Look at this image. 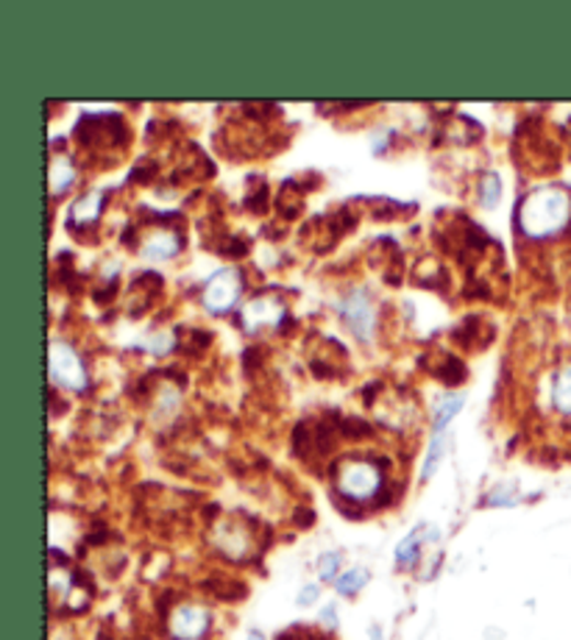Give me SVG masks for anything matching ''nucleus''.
Instances as JSON below:
<instances>
[{"mask_svg": "<svg viewBox=\"0 0 571 640\" xmlns=\"http://www.w3.org/2000/svg\"><path fill=\"white\" fill-rule=\"evenodd\" d=\"M571 223V198L560 187H541L529 192L527 201L518 212V226L527 237L547 239L552 234L563 232Z\"/></svg>", "mask_w": 571, "mask_h": 640, "instance_id": "nucleus-1", "label": "nucleus"}, {"mask_svg": "<svg viewBox=\"0 0 571 640\" xmlns=\"http://www.w3.org/2000/svg\"><path fill=\"white\" fill-rule=\"evenodd\" d=\"M379 485H382V471L373 462H349L337 473V491L346 498H351V502H366V498H371L379 491Z\"/></svg>", "mask_w": 571, "mask_h": 640, "instance_id": "nucleus-2", "label": "nucleus"}, {"mask_svg": "<svg viewBox=\"0 0 571 640\" xmlns=\"http://www.w3.org/2000/svg\"><path fill=\"white\" fill-rule=\"evenodd\" d=\"M48 368H51V379L70 390H85L87 384V371L85 362L76 351H72L67 343H51L48 351Z\"/></svg>", "mask_w": 571, "mask_h": 640, "instance_id": "nucleus-3", "label": "nucleus"}, {"mask_svg": "<svg viewBox=\"0 0 571 640\" xmlns=\"http://www.w3.org/2000/svg\"><path fill=\"white\" fill-rule=\"evenodd\" d=\"M240 299V276L235 270H217L204 288V306L210 312H226Z\"/></svg>", "mask_w": 571, "mask_h": 640, "instance_id": "nucleus-4", "label": "nucleus"}, {"mask_svg": "<svg viewBox=\"0 0 571 640\" xmlns=\"http://www.w3.org/2000/svg\"><path fill=\"white\" fill-rule=\"evenodd\" d=\"M168 629L176 640H201L206 635V629H210V613L193 605L176 607Z\"/></svg>", "mask_w": 571, "mask_h": 640, "instance_id": "nucleus-5", "label": "nucleus"}, {"mask_svg": "<svg viewBox=\"0 0 571 640\" xmlns=\"http://www.w3.org/2000/svg\"><path fill=\"white\" fill-rule=\"evenodd\" d=\"M282 315L284 310L279 301L257 299L246 306V312H243V326H246L248 332H257L262 329V326H277L279 321H282Z\"/></svg>", "mask_w": 571, "mask_h": 640, "instance_id": "nucleus-6", "label": "nucleus"}, {"mask_svg": "<svg viewBox=\"0 0 571 640\" xmlns=\"http://www.w3.org/2000/svg\"><path fill=\"white\" fill-rule=\"evenodd\" d=\"M343 312H346V317L351 321V326H355L357 335L362 337V340H368L371 337V329H373V315H371V306H368V301L362 299V295H351L349 304L343 306Z\"/></svg>", "mask_w": 571, "mask_h": 640, "instance_id": "nucleus-7", "label": "nucleus"}, {"mask_svg": "<svg viewBox=\"0 0 571 640\" xmlns=\"http://www.w3.org/2000/svg\"><path fill=\"white\" fill-rule=\"evenodd\" d=\"M552 404L560 415L571 418V366H563L552 384Z\"/></svg>", "mask_w": 571, "mask_h": 640, "instance_id": "nucleus-8", "label": "nucleus"}, {"mask_svg": "<svg viewBox=\"0 0 571 640\" xmlns=\"http://www.w3.org/2000/svg\"><path fill=\"white\" fill-rule=\"evenodd\" d=\"M176 251H179V237H176V234L159 232L157 237H150L148 243H145V257L157 259V262L176 257Z\"/></svg>", "mask_w": 571, "mask_h": 640, "instance_id": "nucleus-9", "label": "nucleus"}, {"mask_svg": "<svg viewBox=\"0 0 571 640\" xmlns=\"http://www.w3.org/2000/svg\"><path fill=\"white\" fill-rule=\"evenodd\" d=\"M101 201H103V198L98 195V192H92V195L81 198L79 204H72V210H70L72 223H90V221H96L98 212H101Z\"/></svg>", "mask_w": 571, "mask_h": 640, "instance_id": "nucleus-10", "label": "nucleus"}, {"mask_svg": "<svg viewBox=\"0 0 571 640\" xmlns=\"http://www.w3.org/2000/svg\"><path fill=\"white\" fill-rule=\"evenodd\" d=\"M422 532L424 529H415V532H410L407 538L402 540V543L396 546V563L399 565H413L415 560H418V546H422Z\"/></svg>", "mask_w": 571, "mask_h": 640, "instance_id": "nucleus-11", "label": "nucleus"}, {"mask_svg": "<svg viewBox=\"0 0 571 640\" xmlns=\"http://www.w3.org/2000/svg\"><path fill=\"white\" fill-rule=\"evenodd\" d=\"M460 409H463V395H449V398H444V404L438 407V415H435V435H444V429L451 424V418Z\"/></svg>", "mask_w": 571, "mask_h": 640, "instance_id": "nucleus-12", "label": "nucleus"}, {"mask_svg": "<svg viewBox=\"0 0 571 640\" xmlns=\"http://www.w3.org/2000/svg\"><path fill=\"white\" fill-rule=\"evenodd\" d=\"M366 582H368L366 569H351L349 574H343L340 580L335 582V587L340 596H355L357 591H362V587H366Z\"/></svg>", "mask_w": 571, "mask_h": 640, "instance_id": "nucleus-13", "label": "nucleus"}, {"mask_svg": "<svg viewBox=\"0 0 571 640\" xmlns=\"http://www.w3.org/2000/svg\"><path fill=\"white\" fill-rule=\"evenodd\" d=\"M444 435H435L433 443H429V451L427 457H424V468H422V476L429 479L435 473V468H438L440 457H444Z\"/></svg>", "mask_w": 571, "mask_h": 640, "instance_id": "nucleus-14", "label": "nucleus"}, {"mask_svg": "<svg viewBox=\"0 0 571 640\" xmlns=\"http://www.w3.org/2000/svg\"><path fill=\"white\" fill-rule=\"evenodd\" d=\"M500 198H502L500 176H496V173L485 176V181H482V204L496 206V204H500Z\"/></svg>", "mask_w": 571, "mask_h": 640, "instance_id": "nucleus-15", "label": "nucleus"}, {"mask_svg": "<svg viewBox=\"0 0 571 640\" xmlns=\"http://www.w3.org/2000/svg\"><path fill=\"white\" fill-rule=\"evenodd\" d=\"M70 179H72V170L67 162H56L54 170H51V181H54V192H61L65 187H70Z\"/></svg>", "mask_w": 571, "mask_h": 640, "instance_id": "nucleus-16", "label": "nucleus"}, {"mask_svg": "<svg viewBox=\"0 0 571 640\" xmlns=\"http://www.w3.org/2000/svg\"><path fill=\"white\" fill-rule=\"evenodd\" d=\"M337 569H340V554H324L318 560V574H321V580H335V574H337Z\"/></svg>", "mask_w": 571, "mask_h": 640, "instance_id": "nucleus-17", "label": "nucleus"}, {"mask_svg": "<svg viewBox=\"0 0 571 640\" xmlns=\"http://www.w3.org/2000/svg\"><path fill=\"white\" fill-rule=\"evenodd\" d=\"M315 598H318V585H304V591L299 593V605H313Z\"/></svg>", "mask_w": 571, "mask_h": 640, "instance_id": "nucleus-18", "label": "nucleus"}, {"mask_svg": "<svg viewBox=\"0 0 571 640\" xmlns=\"http://www.w3.org/2000/svg\"><path fill=\"white\" fill-rule=\"evenodd\" d=\"M324 621H326V624H332V627H335V624H337V613H335V607H326V610H324Z\"/></svg>", "mask_w": 571, "mask_h": 640, "instance_id": "nucleus-19", "label": "nucleus"}, {"mask_svg": "<svg viewBox=\"0 0 571 640\" xmlns=\"http://www.w3.org/2000/svg\"><path fill=\"white\" fill-rule=\"evenodd\" d=\"M248 640H265V638H262V635H259V632H257V629H254V632H251V635H248Z\"/></svg>", "mask_w": 571, "mask_h": 640, "instance_id": "nucleus-20", "label": "nucleus"}]
</instances>
